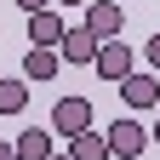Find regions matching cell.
Segmentation results:
<instances>
[{
	"label": "cell",
	"instance_id": "cell-1",
	"mask_svg": "<svg viewBox=\"0 0 160 160\" xmlns=\"http://www.w3.org/2000/svg\"><path fill=\"white\" fill-rule=\"evenodd\" d=\"M114 92H120V103H126L132 114H143V109H160V74H126Z\"/></svg>",
	"mask_w": 160,
	"mask_h": 160
},
{
	"label": "cell",
	"instance_id": "cell-8",
	"mask_svg": "<svg viewBox=\"0 0 160 160\" xmlns=\"http://www.w3.org/2000/svg\"><path fill=\"white\" fill-rule=\"evenodd\" d=\"M69 154L74 160H114V143H109V132H92L86 126V132L69 137Z\"/></svg>",
	"mask_w": 160,
	"mask_h": 160
},
{
	"label": "cell",
	"instance_id": "cell-13",
	"mask_svg": "<svg viewBox=\"0 0 160 160\" xmlns=\"http://www.w3.org/2000/svg\"><path fill=\"white\" fill-rule=\"evenodd\" d=\"M23 12H46V6H57V0H17Z\"/></svg>",
	"mask_w": 160,
	"mask_h": 160
},
{
	"label": "cell",
	"instance_id": "cell-11",
	"mask_svg": "<svg viewBox=\"0 0 160 160\" xmlns=\"http://www.w3.org/2000/svg\"><path fill=\"white\" fill-rule=\"evenodd\" d=\"M29 109V74H0V114Z\"/></svg>",
	"mask_w": 160,
	"mask_h": 160
},
{
	"label": "cell",
	"instance_id": "cell-12",
	"mask_svg": "<svg viewBox=\"0 0 160 160\" xmlns=\"http://www.w3.org/2000/svg\"><path fill=\"white\" fill-rule=\"evenodd\" d=\"M143 63H149V69H160V34H149V40H143Z\"/></svg>",
	"mask_w": 160,
	"mask_h": 160
},
{
	"label": "cell",
	"instance_id": "cell-15",
	"mask_svg": "<svg viewBox=\"0 0 160 160\" xmlns=\"http://www.w3.org/2000/svg\"><path fill=\"white\" fill-rule=\"evenodd\" d=\"M57 6H86V0H57Z\"/></svg>",
	"mask_w": 160,
	"mask_h": 160
},
{
	"label": "cell",
	"instance_id": "cell-6",
	"mask_svg": "<svg viewBox=\"0 0 160 160\" xmlns=\"http://www.w3.org/2000/svg\"><path fill=\"white\" fill-rule=\"evenodd\" d=\"M97 46H103V34H97V29H69L57 52H63V63H80V69H92V63H97Z\"/></svg>",
	"mask_w": 160,
	"mask_h": 160
},
{
	"label": "cell",
	"instance_id": "cell-7",
	"mask_svg": "<svg viewBox=\"0 0 160 160\" xmlns=\"http://www.w3.org/2000/svg\"><path fill=\"white\" fill-rule=\"evenodd\" d=\"M63 34H69V23L52 6L46 12H29V46H63Z\"/></svg>",
	"mask_w": 160,
	"mask_h": 160
},
{
	"label": "cell",
	"instance_id": "cell-4",
	"mask_svg": "<svg viewBox=\"0 0 160 160\" xmlns=\"http://www.w3.org/2000/svg\"><path fill=\"white\" fill-rule=\"evenodd\" d=\"M86 29H97L103 40H114L126 29V0H86Z\"/></svg>",
	"mask_w": 160,
	"mask_h": 160
},
{
	"label": "cell",
	"instance_id": "cell-17",
	"mask_svg": "<svg viewBox=\"0 0 160 160\" xmlns=\"http://www.w3.org/2000/svg\"><path fill=\"white\" fill-rule=\"evenodd\" d=\"M52 160H74V154H52Z\"/></svg>",
	"mask_w": 160,
	"mask_h": 160
},
{
	"label": "cell",
	"instance_id": "cell-3",
	"mask_svg": "<svg viewBox=\"0 0 160 160\" xmlns=\"http://www.w3.org/2000/svg\"><path fill=\"white\" fill-rule=\"evenodd\" d=\"M92 69L103 74L109 86H120V80L132 74V46H126L120 34H114V40H103V46H97V63H92Z\"/></svg>",
	"mask_w": 160,
	"mask_h": 160
},
{
	"label": "cell",
	"instance_id": "cell-14",
	"mask_svg": "<svg viewBox=\"0 0 160 160\" xmlns=\"http://www.w3.org/2000/svg\"><path fill=\"white\" fill-rule=\"evenodd\" d=\"M0 160H17V143H0Z\"/></svg>",
	"mask_w": 160,
	"mask_h": 160
},
{
	"label": "cell",
	"instance_id": "cell-10",
	"mask_svg": "<svg viewBox=\"0 0 160 160\" xmlns=\"http://www.w3.org/2000/svg\"><path fill=\"white\" fill-rule=\"evenodd\" d=\"M57 69H63V52L57 46H29V57H23V74L29 80H52Z\"/></svg>",
	"mask_w": 160,
	"mask_h": 160
},
{
	"label": "cell",
	"instance_id": "cell-16",
	"mask_svg": "<svg viewBox=\"0 0 160 160\" xmlns=\"http://www.w3.org/2000/svg\"><path fill=\"white\" fill-rule=\"evenodd\" d=\"M154 143H160V120H154Z\"/></svg>",
	"mask_w": 160,
	"mask_h": 160
},
{
	"label": "cell",
	"instance_id": "cell-2",
	"mask_svg": "<svg viewBox=\"0 0 160 160\" xmlns=\"http://www.w3.org/2000/svg\"><path fill=\"white\" fill-rule=\"evenodd\" d=\"M97 120V109L86 103V97H57V109H52V132L57 137H74V132H86Z\"/></svg>",
	"mask_w": 160,
	"mask_h": 160
},
{
	"label": "cell",
	"instance_id": "cell-5",
	"mask_svg": "<svg viewBox=\"0 0 160 160\" xmlns=\"http://www.w3.org/2000/svg\"><path fill=\"white\" fill-rule=\"evenodd\" d=\"M109 143H114V160H137V154L149 149V132L137 126L132 109H126V120H114V126H109Z\"/></svg>",
	"mask_w": 160,
	"mask_h": 160
},
{
	"label": "cell",
	"instance_id": "cell-9",
	"mask_svg": "<svg viewBox=\"0 0 160 160\" xmlns=\"http://www.w3.org/2000/svg\"><path fill=\"white\" fill-rule=\"evenodd\" d=\"M57 143H52V132L46 126H29V132H17V160H52Z\"/></svg>",
	"mask_w": 160,
	"mask_h": 160
}]
</instances>
